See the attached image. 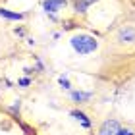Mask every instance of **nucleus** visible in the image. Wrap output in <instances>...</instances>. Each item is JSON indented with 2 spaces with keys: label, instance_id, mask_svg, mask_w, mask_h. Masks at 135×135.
<instances>
[{
  "label": "nucleus",
  "instance_id": "1",
  "mask_svg": "<svg viewBox=\"0 0 135 135\" xmlns=\"http://www.w3.org/2000/svg\"><path fill=\"white\" fill-rule=\"evenodd\" d=\"M71 46L75 48V52H79V54H89V52L97 50L99 42H97V39H93V37H89V35H77V37L71 39Z\"/></svg>",
  "mask_w": 135,
  "mask_h": 135
},
{
  "label": "nucleus",
  "instance_id": "2",
  "mask_svg": "<svg viewBox=\"0 0 135 135\" xmlns=\"http://www.w3.org/2000/svg\"><path fill=\"white\" fill-rule=\"evenodd\" d=\"M99 135H120V126L116 120H106L104 124L100 126Z\"/></svg>",
  "mask_w": 135,
  "mask_h": 135
},
{
  "label": "nucleus",
  "instance_id": "3",
  "mask_svg": "<svg viewBox=\"0 0 135 135\" xmlns=\"http://www.w3.org/2000/svg\"><path fill=\"white\" fill-rule=\"evenodd\" d=\"M118 39H120L122 42H131V41H135V29H133V27H124V29H120Z\"/></svg>",
  "mask_w": 135,
  "mask_h": 135
},
{
  "label": "nucleus",
  "instance_id": "4",
  "mask_svg": "<svg viewBox=\"0 0 135 135\" xmlns=\"http://www.w3.org/2000/svg\"><path fill=\"white\" fill-rule=\"evenodd\" d=\"M60 6H66V0H46L45 2V8L48 12H56Z\"/></svg>",
  "mask_w": 135,
  "mask_h": 135
},
{
  "label": "nucleus",
  "instance_id": "5",
  "mask_svg": "<svg viewBox=\"0 0 135 135\" xmlns=\"http://www.w3.org/2000/svg\"><path fill=\"white\" fill-rule=\"evenodd\" d=\"M97 0H75V10L77 12H85L91 4H95Z\"/></svg>",
  "mask_w": 135,
  "mask_h": 135
},
{
  "label": "nucleus",
  "instance_id": "6",
  "mask_svg": "<svg viewBox=\"0 0 135 135\" xmlns=\"http://www.w3.org/2000/svg\"><path fill=\"white\" fill-rule=\"evenodd\" d=\"M0 16H6L10 20H21V14H12V12H6V10H0Z\"/></svg>",
  "mask_w": 135,
  "mask_h": 135
}]
</instances>
